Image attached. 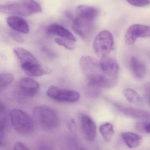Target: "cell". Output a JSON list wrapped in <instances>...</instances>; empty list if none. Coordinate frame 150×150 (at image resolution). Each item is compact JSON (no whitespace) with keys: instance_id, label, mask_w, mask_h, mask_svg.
<instances>
[{"instance_id":"6da1fadb","label":"cell","mask_w":150,"mask_h":150,"mask_svg":"<svg viewBox=\"0 0 150 150\" xmlns=\"http://www.w3.org/2000/svg\"><path fill=\"white\" fill-rule=\"evenodd\" d=\"M2 13L28 16L42 12V8L34 0H21L15 3H7L0 6Z\"/></svg>"},{"instance_id":"7a4b0ae2","label":"cell","mask_w":150,"mask_h":150,"mask_svg":"<svg viewBox=\"0 0 150 150\" xmlns=\"http://www.w3.org/2000/svg\"><path fill=\"white\" fill-rule=\"evenodd\" d=\"M9 116L13 128L18 133L27 135L34 131V121L25 111L19 109H14L10 111Z\"/></svg>"},{"instance_id":"3957f363","label":"cell","mask_w":150,"mask_h":150,"mask_svg":"<svg viewBox=\"0 0 150 150\" xmlns=\"http://www.w3.org/2000/svg\"><path fill=\"white\" fill-rule=\"evenodd\" d=\"M33 113L38 122L45 129H54L59 124V119L57 112L49 106H37L34 108Z\"/></svg>"},{"instance_id":"277c9868","label":"cell","mask_w":150,"mask_h":150,"mask_svg":"<svg viewBox=\"0 0 150 150\" xmlns=\"http://www.w3.org/2000/svg\"><path fill=\"white\" fill-rule=\"evenodd\" d=\"M114 44L112 34L108 30H103L96 37L93 48L96 54L101 58L108 56L113 49Z\"/></svg>"},{"instance_id":"5b68a950","label":"cell","mask_w":150,"mask_h":150,"mask_svg":"<svg viewBox=\"0 0 150 150\" xmlns=\"http://www.w3.org/2000/svg\"><path fill=\"white\" fill-rule=\"evenodd\" d=\"M46 94L51 99L60 102L74 103L80 98L79 93L77 91L61 89L54 85L50 87Z\"/></svg>"},{"instance_id":"8992f818","label":"cell","mask_w":150,"mask_h":150,"mask_svg":"<svg viewBox=\"0 0 150 150\" xmlns=\"http://www.w3.org/2000/svg\"><path fill=\"white\" fill-rule=\"evenodd\" d=\"M79 64L87 80L104 74L101 69L100 61L93 57L83 56L80 59Z\"/></svg>"},{"instance_id":"52a82bcc","label":"cell","mask_w":150,"mask_h":150,"mask_svg":"<svg viewBox=\"0 0 150 150\" xmlns=\"http://www.w3.org/2000/svg\"><path fill=\"white\" fill-rule=\"evenodd\" d=\"M94 28V21L77 16L74 19L72 24L73 31L79 37L87 40L91 36Z\"/></svg>"},{"instance_id":"ba28073f","label":"cell","mask_w":150,"mask_h":150,"mask_svg":"<svg viewBox=\"0 0 150 150\" xmlns=\"http://www.w3.org/2000/svg\"><path fill=\"white\" fill-rule=\"evenodd\" d=\"M150 37V26L134 24L129 27L125 33V39L126 44L132 45L138 38Z\"/></svg>"},{"instance_id":"9c48e42d","label":"cell","mask_w":150,"mask_h":150,"mask_svg":"<svg viewBox=\"0 0 150 150\" xmlns=\"http://www.w3.org/2000/svg\"><path fill=\"white\" fill-rule=\"evenodd\" d=\"M18 86L20 94L23 96L32 98L38 93L40 85L34 79L25 77L20 80Z\"/></svg>"},{"instance_id":"30bf717a","label":"cell","mask_w":150,"mask_h":150,"mask_svg":"<svg viewBox=\"0 0 150 150\" xmlns=\"http://www.w3.org/2000/svg\"><path fill=\"white\" fill-rule=\"evenodd\" d=\"M81 128L87 140L93 141L96 136V127L95 123L88 115L83 113L80 117Z\"/></svg>"},{"instance_id":"8fae6325","label":"cell","mask_w":150,"mask_h":150,"mask_svg":"<svg viewBox=\"0 0 150 150\" xmlns=\"http://www.w3.org/2000/svg\"><path fill=\"white\" fill-rule=\"evenodd\" d=\"M100 63L101 69L105 74L111 78L117 79L119 67L115 59L106 56L101 58Z\"/></svg>"},{"instance_id":"7c38bea8","label":"cell","mask_w":150,"mask_h":150,"mask_svg":"<svg viewBox=\"0 0 150 150\" xmlns=\"http://www.w3.org/2000/svg\"><path fill=\"white\" fill-rule=\"evenodd\" d=\"M21 65L24 72L30 77H40L48 74L51 72L50 69L42 66L39 62L27 63Z\"/></svg>"},{"instance_id":"4fadbf2b","label":"cell","mask_w":150,"mask_h":150,"mask_svg":"<svg viewBox=\"0 0 150 150\" xmlns=\"http://www.w3.org/2000/svg\"><path fill=\"white\" fill-rule=\"evenodd\" d=\"M115 106L118 111L127 116L137 119L150 118V112L148 111L129 108L119 103H115Z\"/></svg>"},{"instance_id":"5bb4252c","label":"cell","mask_w":150,"mask_h":150,"mask_svg":"<svg viewBox=\"0 0 150 150\" xmlns=\"http://www.w3.org/2000/svg\"><path fill=\"white\" fill-rule=\"evenodd\" d=\"M7 22L13 30L23 34H28L29 32V26L28 23L20 16H10L8 18Z\"/></svg>"},{"instance_id":"9a60e30c","label":"cell","mask_w":150,"mask_h":150,"mask_svg":"<svg viewBox=\"0 0 150 150\" xmlns=\"http://www.w3.org/2000/svg\"><path fill=\"white\" fill-rule=\"evenodd\" d=\"M46 31L50 35H56L61 38L76 42V38L72 33L67 29L59 24L56 23L50 24L46 28Z\"/></svg>"},{"instance_id":"2e32d148","label":"cell","mask_w":150,"mask_h":150,"mask_svg":"<svg viewBox=\"0 0 150 150\" xmlns=\"http://www.w3.org/2000/svg\"><path fill=\"white\" fill-rule=\"evenodd\" d=\"M77 16L86 18L94 21L98 15L96 8L87 5H79L76 8Z\"/></svg>"},{"instance_id":"e0dca14e","label":"cell","mask_w":150,"mask_h":150,"mask_svg":"<svg viewBox=\"0 0 150 150\" xmlns=\"http://www.w3.org/2000/svg\"><path fill=\"white\" fill-rule=\"evenodd\" d=\"M129 65L132 72L136 78L141 79L145 77L146 73V67L142 61L135 57H132Z\"/></svg>"},{"instance_id":"ac0fdd59","label":"cell","mask_w":150,"mask_h":150,"mask_svg":"<svg viewBox=\"0 0 150 150\" xmlns=\"http://www.w3.org/2000/svg\"><path fill=\"white\" fill-rule=\"evenodd\" d=\"M13 52L21 65L26 63L39 62L31 52L23 48L16 47L14 49Z\"/></svg>"},{"instance_id":"d6986e66","label":"cell","mask_w":150,"mask_h":150,"mask_svg":"<svg viewBox=\"0 0 150 150\" xmlns=\"http://www.w3.org/2000/svg\"><path fill=\"white\" fill-rule=\"evenodd\" d=\"M126 145L130 148H136L143 142V138L140 135L131 132H124L121 134Z\"/></svg>"},{"instance_id":"ffe728a7","label":"cell","mask_w":150,"mask_h":150,"mask_svg":"<svg viewBox=\"0 0 150 150\" xmlns=\"http://www.w3.org/2000/svg\"><path fill=\"white\" fill-rule=\"evenodd\" d=\"M99 130L104 140L107 142L111 140L115 133L113 125L108 122L102 124L99 127Z\"/></svg>"},{"instance_id":"44dd1931","label":"cell","mask_w":150,"mask_h":150,"mask_svg":"<svg viewBox=\"0 0 150 150\" xmlns=\"http://www.w3.org/2000/svg\"><path fill=\"white\" fill-rule=\"evenodd\" d=\"M124 96L129 102L133 104L140 103L141 99L139 95L133 89L125 88L123 92Z\"/></svg>"},{"instance_id":"7402d4cb","label":"cell","mask_w":150,"mask_h":150,"mask_svg":"<svg viewBox=\"0 0 150 150\" xmlns=\"http://www.w3.org/2000/svg\"><path fill=\"white\" fill-rule=\"evenodd\" d=\"M14 79V76L10 73H3L0 74V88L1 90L8 86Z\"/></svg>"},{"instance_id":"603a6c76","label":"cell","mask_w":150,"mask_h":150,"mask_svg":"<svg viewBox=\"0 0 150 150\" xmlns=\"http://www.w3.org/2000/svg\"><path fill=\"white\" fill-rule=\"evenodd\" d=\"M56 43L60 46L65 47L69 50H74L75 49V45L74 42L64 38H56L55 40Z\"/></svg>"},{"instance_id":"cb8c5ba5","label":"cell","mask_w":150,"mask_h":150,"mask_svg":"<svg viewBox=\"0 0 150 150\" xmlns=\"http://www.w3.org/2000/svg\"><path fill=\"white\" fill-rule=\"evenodd\" d=\"M126 1L132 6L138 7H143L150 4V0H126Z\"/></svg>"},{"instance_id":"d4e9b609","label":"cell","mask_w":150,"mask_h":150,"mask_svg":"<svg viewBox=\"0 0 150 150\" xmlns=\"http://www.w3.org/2000/svg\"><path fill=\"white\" fill-rule=\"evenodd\" d=\"M136 128L138 131L150 134V122L138 123L136 124Z\"/></svg>"},{"instance_id":"484cf974","label":"cell","mask_w":150,"mask_h":150,"mask_svg":"<svg viewBox=\"0 0 150 150\" xmlns=\"http://www.w3.org/2000/svg\"><path fill=\"white\" fill-rule=\"evenodd\" d=\"M9 35L17 42L22 43L24 42V38L20 34V33L14 30H9L8 32Z\"/></svg>"},{"instance_id":"4316f807","label":"cell","mask_w":150,"mask_h":150,"mask_svg":"<svg viewBox=\"0 0 150 150\" xmlns=\"http://www.w3.org/2000/svg\"><path fill=\"white\" fill-rule=\"evenodd\" d=\"M13 149L15 150H28L29 148L23 143L18 141L16 142L14 146Z\"/></svg>"},{"instance_id":"83f0119b","label":"cell","mask_w":150,"mask_h":150,"mask_svg":"<svg viewBox=\"0 0 150 150\" xmlns=\"http://www.w3.org/2000/svg\"><path fill=\"white\" fill-rule=\"evenodd\" d=\"M144 90L148 97V102L150 105V82H147L145 84Z\"/></svg>"},{"instance_id":"f1b7e54d","label":"cell","mask_w":150,"mask_h":150,"mask_svg":"<svg viewBox=\"0 0 150 150\" xmlns=\"http://www.w3.org/2000/svg\"><path fill=\"white\" fill-rule=\"evenodd\" d=\"M65 15L67 17V18H69V19H73V17L72 15L69 12H66L65 13Z\"/></svg>"}]
</instances>
